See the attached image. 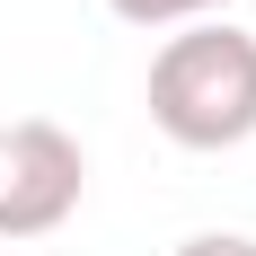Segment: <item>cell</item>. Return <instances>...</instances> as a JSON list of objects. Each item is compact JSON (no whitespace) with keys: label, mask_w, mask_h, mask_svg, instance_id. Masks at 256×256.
Masks as SVG:
<instances>
[{"label":"cell","mask_w":256,"mask_h":256,"mask_svg":"<svg viewBox=\"0 0 256 256\" xmlns=\"http://www.w3.org/2000/svg\"><path fill=\"white\" fill-rule=\"evenodd\" d=\"M124 26H204V18H221L230 0H106Z\"/></svg>","instance_id":"cell-3"},{"label":"cell","mask_w":256,"mask_h":256,"mask_svg":"<svg viewBox=\"0 0 256 256\" xmlns=\"http://www.w3.org/2000/svg\"><path fill=\"white\" fill-rule=\"evenodd\" d=\"M88 194V150L53 115L0 124V238H53Z\"/></svg>","instance_id":"cell-2"},{"label":"cell","mask_w":256,"mask_h":256,"mask_svg":"<svg viewBox=\"0 0 256 256\" xmlns=\"http://www.w3.org/2000/svg\"><path fill=\"white\" fill-rule=\"evenodd\" d=\"M177 256H256V238H248V230H194Z\"/></svg>","instance_id":"cell-4"},{"label":"cell","mask_w":256,"mask_h":256,"mask_svg":"<svg viewBox=\"0 0 256 256\" xmlns=\"http://www.w3.org/2000/svg\"><path fill=\"white\" fill-rule=\"evenodd\" d=\"M150 124L177 150H238L256 142V36L230 18L177 26L150 53Z\"/></svg>","instance_id":"cell-1"}]
</instances>
